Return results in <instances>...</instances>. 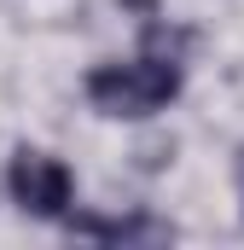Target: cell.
I'll use <instances>...</instances> for the list:
<instances>
[{
  "label": "cell",
  "mask_w": 244,
  "mask_h": 250,
  "mask_svg": "<svg viewBox=\"0 0 244 250\" xmlns=\"http://www.w3.org/2000/svg\"><path fill=\"white\" fill-rule=\"evenodd\" d=\"M175 157V140H151V146H140V169H163Z\"/></svg>",
  "instance_id": "277c9868"
},
{
  "label": "cell",
  "mask_w": 244,
  "mask_h": 250,
  "mask_svg": "<svg viewBox=\"0 0 244 250\" xmlns=\"http://www.w3.org/2000/svg\"><path fill=\"white\" fill-rule=\"evenodd\" d=\"M233 181H239V204H244V146L233 151Z\"/></svg>",
  "instance_id": "5b68a950"
},
{
  "label": "cell",
  "mask_w": 244,
  "mask_h": 250,
  "mask_svg": "<svg viewBox=\"0 0 244 250\" xmlns=\"http://www.w3.org/2000/svg\"><path fill=\"white\" fill-rule=\"evenodd\" d=\"M186 47H192V29H169V23H145V53H157V59H181Z\"/></svg>",
  "instance_id": "3957f363"
},
{
  "label": "cell",
  "mask_w": 244,
  "mask_h": 250,
  "mask_svg": "<svg viewBox=\"0 0 244 250\" xmlns=\"http://www.w3.org/2000/svg\"><path fill=\"white\" fill-rule=\"evenodd\" d=\"M6 192H12V204H18L23 215L64 221V215H70V198H76V175L64 169L59 157L23 146V151L12 157V169H6Z\"/></svg>",
  "instance_id": "7a4b0ae2"
},
{
  "label": "cell",
  "mask_w": 244,
  "mask_h": 250,
  "mask_svg": "<svg viewBox=\"0 0 244 250\" xmlns=\"http://www.w3.org/2000/svg\"><path fill=\"white\" fill-rule=\"evenodd\" d=\"M122 6H134V12H145V18H157V0H122Z\"/></svg>",
  "instance_id": "8992f818"
},
{
  "label": "cell",
  "mask_w": 244,
  "mask_h": 250,
  "mask_svg": "<svg viewBox=\"0 0 244 250\" xmlns=\"http://www.w3.org/2000/svg\"><path fill=\"white\" fill-rule=\"evenodd\" d=\"M181 93V59H157V53H140L134 64H99L87 70V105L99 117H157L163 105H175Z\"/></svg>",
  "instance_id": "6da1fadb"
}]
</instances>
